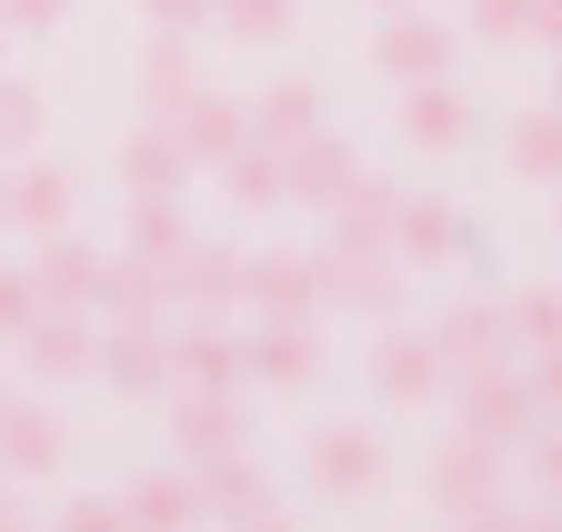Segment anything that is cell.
I'll use <instances>...</instances> for the list:
<instances>
[{"instance_id":"ba28073f","label":"cell","mask_w":562,"mask_h":532,"mask_svg":"<svg viewBox=\"0 0 562 532\" xmlns=\"http://www.w3.org/2000/svg\"><path fill=\"white\" fill-rule=\"evenodd\" d=\"M462 241H472V222L442 191H402L392 202V261L402 272H442V261H462Z\"/></svg>"},{"instance_id":"8992f818","label":"cell","mask_w":562,"mask_h":532,"mask_svg":"<svg viewBox=\"0 0 562 532\" xmlns=\"http://www.w3.org/2000/svg\"><path fill=\"white\" fill-rule=\"evenodd\" d=\"M101 382L121 403H161L171 392V331L161 321H101Z\"/></svg>"},{"instance_id":"7dc6e473","label":"cell","mask_w":562,"mask_h":532,"mask_svg":"<svg viewBox=\"0 0 562 532\" xmlns=\"http://www.w3.org/2000/svg\"><path fill=\"white\" fill-rule=\"evenodd\" d=\"M0 222H11V191H0Z\"/></svg>"},{"instance_id":"9c48e42d","label":"cell","mask_w":562,"mask_h":532,"mask_svg":"<svg viewBox=\"0 0 562 532\" xmlns=\"http://www.w3.org/2000/svg\"><path fill=\"white\" fill-rule=\"evenodd\" d=\"M402 261H351V251H322V312H351V321H392L402 312Z\"/></svg>"},{"instance_id":"7c38bea8","label":"cell","mask_w":562,"mask_h":532,"mask_svg":"<svg viewBox=\"0 0 562 532\" xmlns=\"http://www.w3.org/2000/svg\"><path fill=\"white\" fill-rule=\"evenodd\" d=\"M241 372H251L261 392H302V382L322 372V331H312V321H251Z\"/></svg>"},{"instance_id":"6da1fadb","label":"cell","mask_w":562,"mask_h":532,"mask_svg":"<svg viewBox=\"0 0 562 532\" xmlns=\"http://www.w3.org/2000/svg\"><path fill=\"white\" fill-rule=\"evenodd\" d=\"M161 312H171V321H232V312H241V251L191 231V241L161 261Z\"/></svg>"},{"instance_id":"4fadbf2b","label":"cell","mask_w":562,"mask_h":532,"mask_svg":"<svg viewBox=\"0 0 562 532\" xmlns=\"http://www.w3.org/2000/svg\"><path fill=\"white\" fill-rule=\"evenodd\" d=\"M161 422H171V442L191 462H211V452L241 442V392H191V382H171L161 392Z\"/></svg>"},{"instance_id":"8fae6325","label":"cell","mask_w":562,"mask_h":532,"mask_svg":"<svg viewBox=\"0 0 562 532\" xmlns=\"http://www.w3.org/2000/svg\"><path fill=\"white\" fill-rule=\"evenodd\" d=\"M21 362H31V382H81V372H101V321L91 312H41L21 331Z\"/></svg>"},{"instance_id":"5bb4252c","label":"cell","mask_w":562,"mask_h":532,"mask_svg":"<svg viewBox=\"0 0 562 532\" xmlns=\"http://www.w3.org/2000/svg\"><path fill=\"white\" fill-rule=\"evenodd\" d=\"M422 483H432V502H442V512H472V502H503V452H492L482 432H452V442L432 452V473H422Z\"/></svg>"},{"instance_id":"484cf974","label":"cell","mask_w":562,"mask_h":532,"mask_svg":"<svg viewBox=\"0 0 562 532\" xmlns=\"http://www.w3.org/2000/svg\"><path fill=\"white\" fill-rule=\"evenodd\" d=\"M312 131H322V91H312V81H271V91L251 101V142H271V151L312 142Z\"/></svg>"},{"instance_id":"d4e9b609","label":"cell","mask_w":562,"mask_h":532,"mask_svg":"<svg viewBox=\"0 0 562 532\" xmlns=\"http://www.w3.org/2000/svg\"><path fill=\"white\" fill-rule=\"evenodd\" d=\"M191 91H201V71H191V31H161L151 50H140V111H151V121H171Z\"/></svg>"},{"instance_id":"4316f807","label":"cell","mask_w":562,"mask_h":532,"mask_svg":"<svg viewBox=\"0 0 562 532\" xmlns=\"http://www.w3.org/2000/svg\"><path fill=\"white\" fill-rule=\"evenodd\" d=\"M191 473H201V502L222 512V522H241V512H261V502H271L261 462H251L241 442H232V452H211V462H191Z\"/></svg>"},{"instance_id":"7bdbcfd3","label":"cell","mask_w":562,"mask_h":532,"mask_svg":"<svg viewBox=\"0 0 562 532\" xmlns=\"http://www.w3.org/2000/svg\"><path fill=\"white\" fill-rule=\"evenodd\" d=\"M522 532H562V502H542V512H522Z\"/></svg>"},{"instance_id":"30bf717a","label":"cell","mask_w":562,"mask_h":532,"mask_svg":"<svg viewBox=\"0 0 562 532\" xmlns=\"http://www.w3.org/2000/svg\"><path fill=\"white\" fill-rule=\"evenodd\" d=\"M432 342H442V362H452V372L522 362V342H513V302H452V312L432 321Z\"/></svg>"},{"instance_id":"d590c367","label":"cell","mask_w":562,"mask_h":532,"mask_svg":"<svg viewBox=\"0 0 562 532\" xmlns=\"http://www.w3.org/2000/svg\"><path fill=\"white\" fill-rule=\"evenodd\" d=\"M522 382H532V403H542V422L562 412V342L552 352H522Z\"/></svg>"},{"instance_id":"7402d4cb","label":"cell","mask_w":562,"mask_h":532,"mask_svg":"<svg viewBox=\"0 0 562 532\" xmlns=\"http://www.w3.org/2000/svg\"><path fill=\"white\" fill-rule=\"evenodd\" d=\"M281 161H292V202H312V212H331L341 191L362 181V161H351V142H331V131H312V142H292Z\"/></svg>"},{"instance_id":"bcb514c9","label":"cell","mask_w":562,"mask_h":532,"mask_svg":"<svg viewBox=\"0 0 562 532\" xmlns=\"http://www.w3.org/2000/svg\"><path fill=\"white\" fill-rule=\"evenodd\" d=\"M382 11H422V0H382Z\"/></svg>"},{"instance_id":"1f68e13d","label":"cell","mask_w":562,"mask_h":532,"mask_svg":"<svg viewBox=\"0 0 562 532\" xmlns=\"http://www.w3.org/2000/svg\"><path fill=\"white\" fill-rule=\"evenodd\" d=\"M31 142H41V91L0 71V161H31Z\"/></svg>"},{"instance_id":"9a60e30c","label":"cell","mask_w":562,"mask_h":532,"mask_svg":"<svg viewBox=\"0 0 562 532\" xmlns=\"http://www.w3.org/2000/svg\"><path fill=\"white\" fill-rule=\"evenodd\" d=\"M171 131H181V151H191V171H222L241 142H251V111L232 101V91H191L181 111H171Z\"/></svg>"},{"instance_id":"f6af8a7d","label":"cell","mask_w":562,"mask_h":532,"mask_svg":"<svg viewBox=\"0 0 562 532\" xmlns=\"http://www.w3.org/2000/svg\"><path fill=\"white\" fill-rule=\"evenodd\" d=\"M552 111H562V50H552Z\"/></svg>"},{"instance_id":"ffe728a7","label":"cell","mask_w":562,"mask_h":532,"mask_svg":"<svg viewBox=\"0 0 562 532\" xmlns=\"http://www.w3.org/2000/svg\"><path fill=\"white\" fill-rule=\"evenodd\" d=\"M402 142H412V151H462V142H472V101H462L452 81H412V91H402Z\"/></svg>"},{"instance_id":"4dcf8cb0","label":"cell","mask_w":562,"mask_h":532,"mask_svg":"<svg viewBox=\"0 0 562 532\" xmlns=\"http://www.w3.org/2000/svg\"><path fill=\"white\" fill-rule=\"evenodd\" d=\"M211 31L271 50V41H292V0H211Z\"/></svg>"},{"instance_id":"e575fe53","label":"cell","mask_w":562,"mask_h":532,"mask_svg":"<svg viewBox=\"0 0 562 532\" xmlns=\"http://www.w3.org/2000/svg\"><path fill=\"white\" fill-rule=\"evenodd\" d=\"M41 312H50V302H41V282H31V272H0V342H21Z\"/></svg>"},{"instance_id":"b9f144b4","label":"cell","mask_w":562,"mask_h":532,"mask_svg":"<svg viewBox=\"0 0 562 532\" xmlns=\"http://www.w3.org/2000/svg\"><path fill=\"white\" fill-rule=\"evenodd\" d=\"M232 532H292V522H281V512H271V502H261V512H241V522H232Z\"/></svg>"},{"instance_id":"ab89813d","label":"cell","mask_w":562,"mask_h":532,"mask_svg":"<svg viewBox=\"0 0 562 532\" xmlns=\"http://www.w3.org/2000/svg\"><path fill=\"white\" fill-rule=\"evenodd\" d=\"M60 532H131V512H121V502H70Z\"/></svg>"},{"instance_id":"ee69618b","label":"cell","mask_w":562,"mask_h":532,"mask_svg":"<svg viewBox=\"0 0 562 532\" xmlns=\"http://www.w3.org/2000/svg\"><path fill=\"white\" fill-rule=\"evenodd\" d=\"M0 532H31V512H21V502H0Z\"/></svg>"},{"instance_id":"d6a6232c","label":"cell","mask_w":562,"mask_h":532,"mask_svg":"<svg viewBox=\"0 0 562 532\" xmlns=\"http://www.w3.org/2000/svg\"><path fill=\"white\" fill-rule=\"evenodd\" d=\"M513 342H522V352H552V342H562V292H552V282L513 292Z\"/></svg>"},{"instance_id":"44dd1931","label":"cell","mask_w":562,"mask_h":532,"mask_svg":"<svg viewBox=\"0 0 562 532\" xmlns=\"http://www.w3.org/2000/svg\"><path fill=\"white\" fill-rule=\"evenodd\" d=\"M91 321H171V312H161V261L111 251V261H101V302H91Z\"/></svg>"},{"instance_id":"52a82bcc","label":"cell","mask_w":562,"mask_h":532,"mask_svg":"<svg viewBox=\"0 0 562 532\" xmlns=\"http://www.w3.org/2000/svg\"><path fill=\"white\" fill-rule=\"evenodd\" d=\"M442 382H452V362H442L432 331H382V342H372V392H382L392 412L442 403Z\"/></svg>"},{"instance_id":"f546056e","label":"cell","mask_w":562,"mask_h":532,"mask_svg":"<svg viewBox=\"0 0 562 532\" xmlns=\"http://www.w3.org/2000/svg\"><path fill=\"white\" fill-rule=\"evenodd\" d=\"M181 241H191L181 191H131V251H140V261H171Z\"/></svg>"},{"instance_id":"f35d334b","label":"cell","mask_w":562,"mask_h":532,"mask_svg":"<svg viewBox=\"0 0 562 532\" xmlns=\"http://www.w3.org/2000/svg\"><path fill=\"white\" fill-rule=\"evenodd\" d=\"M151 31H211V0H140Z\"/></svg>"},{"instance_id":"83f0119b","label":"cell","mask_w":562,"mask_h":532,"mask_svg":"<svg viewBox=\"0 0 562 532\" xmlns=\"http://www.w3.org/2000/svg\"><path fill=\"white\" fill-rule=\"evenodd\" d=\"M222 191H232L241 212H281V202H292V161H281L271 142H241V151L222 161Z\"/></svg>"},{"instance_id":"3957f363","label":"cell","mask_w":562,"mask_h":532,"mask_svg":"<svg viewBox=\"0 0 562 532\" xmlns=\"http://www.w3.org/2000/svg\"><path fill=\"white\" fill-rule=\"evenodd\" d=\"M462 432H482L492 452H522V442L542 432V403H532L522 362H492V372H462Z\"/></svg>"},{"instance_id":"7a4b0ae2","label":"cell","mask_w":562,"mask_h":532,"mask_svg":"<svg viewBox=\"0 0 562 532\" xmlns=\"http://www.w3.org/2000/svg\"><path fill=\"white\" fill-rule=\"evenodd\" d=\"M382 473H392V462H382V432H372V422H322L312 452H302V483H312L322 502H372Z\"/></svg>"},{"instance_id":"836d02e7","label":"cell","mask_w":562,"mask_h":532,"mask_svg":"<svg viewBox=\"0 0 562 532\" xmlns=\"http://www.w3.org/2000/svg\"><path fill=\"white\" fill-rule=\"evenodd\" d=\"M462 11H472V31L492 50H513V41H532V11H542V0H462Z\"/></svg>"},{"instance_id":"f1b7e54d","label":"cell","mask_w":562,"mask_h":532,"mask_svg":"<svg viewBox=\"0 0 562 532\" xmlns=\"http://www.w3.org/2000/svg\"><path fill=\"white\" fill-rule=\"evenodd\" d=\"M503 151H513V171H522L532 191H562V111H552V101H542V111H522Z\"/></svg>"},{"instance_id":"60d3db41","label":"cell","mask_w":562,"mask_h":532,"mask_svg":"<svg viewBox=\"0 0 562 532\" xmlns=\"http://www.w3.org/2000/svg\"><path fill=\"white\" fill-rule=\"evenodd\" d=\"M452 532H522V512H503V502H472V512H452Z\"/></svg>"},{"instance_id":"277c9868","label":"cell","mask_w":562,"mask_h":532,"mask_svg":"<svg viewBox=\"0 0 562 532\" xmlns=\"http://www.w3.org/2000/svg\"><path fill=\"white\" fill-rule=\"evenodd\" d=\"M241 312L251 321H322V251H251Z\"/></svg>"},{"instance_id":"d6986e66","label":"cell","mask_w":562,"mask_h":532,"mask_svg":"<svg viewBox=\"0 0 562 532\" xmlns=\"http://www.w3.org/2000/svg\"><path fill=\"white\" fill-rule=\"evenodd\" d=\"M121 512H131V532H191V522H211L201 473H140V483L121 493Z\"/></svg>"},{"instance_id":"74e56055","label":"cell","mask_w":562,"mask_h":532,"mask_svg":"<svg viewBox=\"0 0 562 532\" xmlns=\"http://www.w3.org/2000/svg\"><path fill=\"white\" fill-rule=\"evenodd\" d=\"M60 21H70V0H0V31H31V41H41V31H60Z\"/></svg>"},{"instance_id":"c3c4849f","label":"cell","mask_w":562,"mask_h":532,"mask_svg":"<svg viewBox=\"0 0 562 532\" xmlns=\"http://www.w3.org/2000/svg\"><path fill=\"white\" fill-rule=\"evenodd\" d=\"M0 41H11V31H0Z\"/></svg>"},{"instance_id":"ac0fdd59","label":"cell","mask_w":562,"mask_h":532,"mask_svg":"<svg viewBox=\"0 0 562 532\" xmlns=\"http://www.w3.org/2000/svg\"><path fill=\"white\" fill-rule=\"evenodd\" d=\"M0 191H11V231L50 241V231H70V191H81V181H70L60 161H21V171L0 181Z\"/></svg>"},{"instance_id":"603a6c76","label":"cell","mask_w":562,"mask_h":532,"mask_svg":"<svg viewBox=\"0 0 562 532\" xmlns=\"http://www.w3.org/2000/svg\"><path fill=\"white\" fill-rule=\"evenodd\" d=\"M0 473H21V483L60 473V422L41 403H0Z\"/></svg>"},{"instance_id":"2e32d148","label":"cell","mask_w":562,"mask_h":532,"mask_svg":"<svg viewBox=\"0 0 562 532\" xmlns=\"http://www.w3.org/2000/svg\"><path fill=\"white\" fill-rule=\"evenodd\" d=\"M101 261H111V251H91L81 231H50V241L31 251V282H41L50 312H91V302H101Z\"/></svg>"},{"instance_id":"cb8c5ba5","label":"cell","mask_w":562,"mask_h":532,"mask_svg":"<svg viewBox=\"0 0 562 532\" xmlns=\"http://www.w3.org/2000/svg\"><path fill=\"white\" fill-rule=\"evenodd\" d=\"M121 181H131V191H181V181H191L181 131H171V121H140L131 142H121Z\"/></svg>"},{"instance_id":"e0dca14e","label":"cell","mask_w":562,"mask_h":532,"mask_svg":"<svg viewBox=\"0 0 562 532\" xmlns=\"http://www.w3.org/2000/svg\"><path fill=\"white\" fill-rule=\"evenodd\" d=\"M171 382H191V392H241L251 372H241V342L222 321H181L171 331Z\"/></svg>"},{"instance_id":"8d00e7d4","label":"cell","mask_w":562,"mask_h":532,"mask_svg":"<svg viewBox=\"0 0 562 532\" xmlns=\"http://www.w3.org/2000/svg\"><path fill=\"white\" fill-rule=\"evenodd\" d=\"M522 462H532V493H542V502H562V432H532V442H522Z\"/></svg>"},{"instance_id":"5b68a950","label":"cell","mask_w":562,"mask_h":532,"mask_svg":"<svg viewBox=\"0 0 562 532\" xmlns=\"http://www.w3.org/2000/svg\"><path fill=\"white\" fill-rule=\"evenodd\" d=\"M452 31L442 21H422V11H382V31H372V71L392 81V91H412V81H452Z\"/></svg>"}]
</instances>
